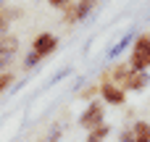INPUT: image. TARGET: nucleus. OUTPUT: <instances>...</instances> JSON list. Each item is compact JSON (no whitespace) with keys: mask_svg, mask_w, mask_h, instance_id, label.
<instances>
[{"mask_svg":"<svg viewBox=\"0 0 150 142\" xmlns=\"http://www.w3.org/2000/svg\"><path fill=\"white\" fill-rule=\"evenodd\" d=\"M148 82H150V74H148V71H134L132 79L127 82V90H145Z\"/></svg>","mask_w":150,"mask_h":142,"instance_id":"nucleus-7","label":"nucleus"},{"mask_svg":"<svg viewBox=\"0 0 150 142\" xmlns=\"http://www.w3.org/2000/svg\"><path fill=\"white\" fill-rule=\"evenodd\" d=\"M58 47V37L55 34H37L34 37V42H32V53L37 55V58H45V55H50L53 50Z\"/></svg>","mask_w":150,"mask_h":142,"instance_id":"nucleus-3","label":"nucleus"},{"mask_svg":"<svg viewBox=\"0 0 150 142\" xmlns=\"http://www.w3.org/2000/svg\"><path fill=\"white\" fill-rule=\"evenodd\" d=\"M132 69L127 66V63H121V66H116L113 71H111V84H116V87H121V90H127V82L132 79Z\"/></svg>","mask_w":150,"mask_h":142,"instance_id":"nucleus-5","label":"nucleus"},{"mask_svg":"<svg viewBox=\"0 0 150 142\" xmlns=\"http://www.w3.org/2000/svg\"><path fill=\"white\" fill-rule=\"evenodd\" d=\"M58 137H61V134H58V129H53V132H50V140H47V142H58Z\"/></svg>","mask_w":150,"mask_h":142,"instance_id":"nucleus-18","label":"nucleus"},{"mask_svg":"<svg viewBox=\"0 0 150 142\" xmlns=\"http://www.w3.org/2000/svg\"><path fill=\"white\" fill-rule=\"evenodd\" d=\"M37 61H40V58H37V55H34V53H29V55H26V61H24V63H26V66H34V63H37Z\"/></svg>","mask_w":150,"mask_h":142,"instance_id":"nucleus-14","label":"nucleus"},{"mask_svg":"<svg viewBox=\"0 0 150 142\" xmlns=\"http://www.w3.org/2000/svg\"><path fill=\"white\" fill-rule=\"evenodd\" d=\"M50 5H55V8H63V5H69V0H50Z\"/></svg>","mask_w":150,"mask_h":142,"instance_id":"nucleus-16","label":"nucleus"},{"mask_svg":"<svg viewBox=\"0 0 150 142\" xmlns=\"http://www.w3.org/2000/svg\"><path fill=\"white\" fill-rule=\"evenodd\" d=\"M132 71H148L150 69V34H137L132 45V58L127 63Z\"/></svg>","mask_w":150,"mask_h":142,"instance_id":"nucleus-1","label":"nucleus"},{"mask_svg":"<svg viewBox=\"0 0 150 142\" xmlns=\"http://www.w3.org/2000/svg\"><path fill=\"white\" fill-rule=\"evenodd\" d=\"M11 61H13V58H3V55H0V74L8 69V63H11Z\"/></svg>","mask_w":150,"mask_h":142,"instance_id":"nucleus-15","label":"nucleus"},{"mask_svg":"<svg viewBox=\"0 0 150 142\" xmlns=\"http://www.w3.org/2000/svg\"><path fill=\"white\" fill-rule=\"evenodd\" d=\"M8 84H13V74H8V71H3L0 74V92L8 87Z\"/></svg>","mask_w":150,"mask_h":142,"instance_id":"nucleus-11","label":"nucleus"},{"mask_svg":"<svg viewBox=\"0 0 150 142\" xmlns=\"http://www.w3.org/2000/svg\"><path fill=\"white\" fill-rule=\"evenodd\" d=\"M98 92L103 95V103H111V105H121V103L127 100V92H124L121 87L111 84V82H103V87H100Z\"/></svg>","mask_w":150,"mask_h":142,"instance_id":"nucleus-4","label":"nucleus"},{"mask_svg":"<svg viewBox=\"0 0 150 142\" xmlns=\"http://www.w3.org/2000/svg\"><path fill=\"white\" fill-rule=\"evenodd\" d=\"M90 11H92V0H79V3H76V8H74V21L87 18V16H90Z\"/></svg>","mask_w":150,"mask_h":142,"instance_id":"nucleus-10","label":"nucleus"},{"mask_svg":"<svg viewBox=\"0 0 150 142\" xmlns=\"http://www.w3.org/2000/svg\"><path fill=\"white\" fill-rule=\"evenodd\" d=\"M132 137H134V142H150V124L137 121L132 126Z\"/></svg>","mask_w":150,"mask_h":142,"instance_id":"nucleus-8","label":"nucleus"},{"mask_svg":"<svg viewBox=\"0 0 150 142\" xmlns=\"http://www.w3.org/2000/svg\"><path fill=\"white\" fill-rule=\"evenodd\" d=\"M98 95V87H87V90H82V97L84 100H90V97H95Z\"/></svg>","mask_w":150,"mask_h":142,"instance_id":"nucleus-13","label":"nucleus"},{"mask_svg":"<svg viewBox=\"0 0 150 142\" xmlns=\"http://www.w3.org/2000/svg\"><path fill=\"white\" fill-rule=\"evenodd\" d=\"M121 142H134V137H132V132H124V134H121Z\"/></svg>","mask_w":150,"mask_h":142,"instance_id":"nucleus-17","label":"nucleus"},{"mask_svg":"<svg viewBox=\"0 0 150 142\" xmlns=\"http://www.w3.org/2000/svg\"><path fill=\"white\" fill-rule=\"evenodd\" d=\"M8 24H11V21H8V16H5V11L0 8V34H5V29H8Z\"/></svg>","mask_w":150,"mask_h":142,"instance_id":"nucleus-12","label":"nucleus"},{"mask_svg":"<svg viewBox=\"0 0 150 142\" xmlns=\"http://www.w3.org/2000/svg\"><path fill=\"white\" fill-rule=\"evenodd\" d=\"M18 50V37L13 34H0V55L3 58H13Z\"/></svg>","mask_w":150,"mask_h":142,"instance_id":"nucleus-6","label":"nucleus"},{"mask_svg":"<svg viewBox=\"0 0 150 142\" xmlns=\"http://www.w3.org/2000/svg\"><path fill=\"white\" fill-rule=\"evenodd\" d=\"M108 132H111V126H108V124H100V126L90 129V134H87V142H103L105 137H108Z\"/></svg>","mask_w":150,"mask_h":142,"instance_id":"nucleus-9","label":"nucleus"},{"mask_svg":"<svg viewBox=\"0 0 150 142\" xmlns=\"http://www.w3.org/2000/svg\"><path fill=\"white\" fill-rule=\"evenodd\" d=\"M103 116H105V103H103V100H92V103L87 105V111L82 113L79 124H82L84 129H95V126L105 124V121H103Z\"/></svg>","mask_w":150,"mask_h":142,"instance_id":"nucleus-2","label":"nucleus"}]
</instances>
